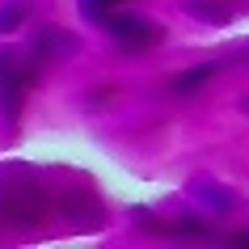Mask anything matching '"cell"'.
<instances>
[{"mask_svg":"<svg viewBox=\"0 0 249 249\" xmlns=\"http://www.w3.org/2000/svg\"><path fill=\"white\" fill-rule=\"evenodd\" d=\"M55 220V190L30 165H0V224L4 228H47Z\"/></svg>","mask_w":249,"mask_h":249,"instance_id":"1","label":"cell"},{"mask_svg":"<svg viewBox=\"0 0 249 249\" xmlns=\"http://www.w3.org/2000/svg\"><path fill=\"white\" fill-rule=\"evenodd\" d=\"M102 30H106V38L127 55H144V51H152V47L165 42V26L152 21V17H144V13H131V9H114L102 21Z\"/></svg>","mask_w":249,"mask_h":249,"instance_id":"2","label":"cell"},{"mask_svg":"<svg viewBox=\"0 0 249 249\" xmlns=\"http://www.w3.org/2000/svg\"><path fill=\"white\" fill-rule=\"evenodd\" d=\"M55 220H64L76 232H102L110 211L93 186H64V190H55Z\"/></svg>","mask_w":249,"mask_h":249,"instance_id":"3","label":"cell"},{"mask_svg":"<svg viewBox=\"0 0 249 249\" xmlns=\"http://www.w3.org/2000/svg\"><path fill=\"white\" fill-rule=\"evenodd\" d=\"M26 51L38 59V64H68L80 55V34L76 30L59 26V21H38V26L26 34Z\"/></svg>","mask_w":249,"mask_h":249,"instance_id":"4","label":"cell"},{"mask_svg":"<svg viewBox=\"0 0 249 249\" xmlns=\"http://www.w3.org/2000/svg\"><path fill=\"white\" fill-rule=\"evenodd\" d=\"M38 76H42V64H38L30 51H21V47H13V42H4V47H0V89H9V85L34 89Z\"/></svg>","mask_w":249,"mask_h":249,"instance_id":"5","label":"cell"},{"mask_svg":"<svg viewBox=\"0 0 249 249\" xmlns=\"http://www.w3.org/2000/svg\"><path fill=\"white\" fill-rule=\"evenodd\" d=\"M190 198H198L211 215H232V211L241 207L236 190L232 186H220L215 178H195V182H190Z\"/></svg>","mask_w":249,"mask_h":249,"instance_id":"6","label":"cell"},{"mask_svg":"<svg viewBox=\"0 0 249 249\" xmlns=\"http://www.w3.org/2000/svg\"><path fill=\"white\" fill-rule=\"evenodd\" d=\"M165 236L169 241H190V245H203V241H215L211 236V224L195 211H182V215H169L165 220Z\"/></svg>","mask_w":249,"mask_h":249,"instance_id":"7","label":"cell"},{"mask_svg":"<svg viewBox=\"0 0 249 249\" xmlns=\"http://www.w3.org/2000/svg\"><path fill=\"white\" fill-rule=\"evenodd\" d=\"M220 68H228V64H224V59H207V64L182 68V72H178V76L169 80V93H173V97H195V93L203 89V85H207V80L215 76Z\"/></svg>","mask_w":249,"mask_h":249,"instance_id":"8","label":"cell"},{"mask_svg":"<svg viewBox=\"0 0 249 249\" xmlns=\"http://www.w3.org/2000/svg\"><path fill=\"white\" fill-rule=\"evenodd\" d=\"M178 9L186 17L203 21V26H232V17H236V9L228 0H178Z\"/></svg>","mask_w":249,"mask_h":249,"instance_id":"9","label":"cell"},{"mask_svg":"<svg viewBox=\"0 0 249 249\" xmlns=\"http://www.w3.org/2000/svg\"><path fill=\"white\" fill-rule=\"evenodd\" d=\"M26 97H30V89H21V85L0 89V127H4V131H13L17 123H21V114H26Z\"/></svg>","mask_w":249,"mask_h":249,"instance_id":"10","label":"cell"},{"mask_svg":"<svg viewBox=\"0 0 249 249\" xmlns=\"http://www.w3.org/2000/svg\"><path fill=\"white\" fill-rule=\"evenodd\" d=\"M34 17V0H0V34H17L21 26H30Z\"/></svg>","mask_w":249,"mask_h":249,"instance_id":"11","label":"cell"},{"mask_svg":"<svg viewBox=\"0 0 249 249\" xmlns=\"http://www.w3.org/2000/svg\"><path fill=\"white\" fill-rule=\"evenodd\" d=\"M114 9H127V0H76V13H80V21H89V26H97L102 30V21Z\"/></svg>","mask_w":249,"mask_h":249,"instance_id":"12","label":"cell"},{"mask_svg":"<svg viewBox=\"0 0 249 249\" xmlns=\"http://www.w3.org/2000/svg\"><path fill=\"white\" fill-rule=\"evenodd\" d=\"M228 241H232V245H249V228H236V232L228 236Z\"/></svg>","mask_w":249,"mask_h":249,"instance_id":"13","label":"cell"},{"mask_svg":"<svg viewBox=\"0 0 249 249\" xmlns=\"http://www.w3.org/2000/svg\"><path fill=\"white\" fill-rule=\"evenodd\" d=\"M241 114H249V93H245V97H241Z\"/></svg>","mask_w":249,"mask_h":249,"instance_id":"14","label":"cell"}]
</instances>
